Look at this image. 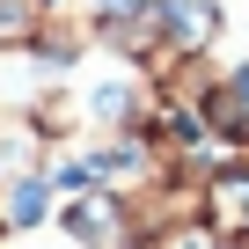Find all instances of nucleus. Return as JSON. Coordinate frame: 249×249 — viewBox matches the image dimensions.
Here are the masks:
<instances>
[{
	"label": "nucleus",
	"mask_w": 249,
	"mask_h": 249,
	"mask_svg": "<svg viewBox=\"0 0 249 249\" xmlns=\"http://www.w3.org/2000/svg\"><path fill=\"white\" fill-rule=\"evenodd\" d=\"M95 52L132 66L140 81L176 59V0H103L95 8Z\"/></svg>",
	"instance_id": "f257e3e1"
},
{
	"label": "nucleus",
	"mask_w": 249,
	"mask_h": 249,
	"mask_svg": "<svg viewBox=\"0 0 249 249\" xmlns=\"http://www.w3.org/2000/svg\"><path fill=\"white\" fill-rule=\"evenodd\" d=\"M59 227H66L81 249H147L140 198H132V191H110V183L66 191V198H59Z\"/></svg>",
	"instance_id": "f03ea898"
},
{
	"label": "nucleus",
	"mask_w": 249,
	"mask_h": 249,
	"mask_svg": "<svg viewBox=\"0 0 249 249\" xmlns=\"http://www.w3.org/2000/svg\"><path fill=\"white\" fill-rule=\"evenodd\" d=\"M198 220L227 242V249H249V154H227L205 169L198 183Z\"/></svg>",
	"instance_id": "7ed1b4c3"
},
{
	"label": "nucleus",
	"mask_w": 249,
	"mask_h": 249,
	"mask_svg": "<svg viewBox=\"0 0 249 249\" xmlns=\"http://www.w3.org/2000/svg\"><path fill=\"white\" fill-rule=\"evenodd\" d=\"M44 15H52V0H0V52H22V44H37Z\"/></svg>",
	"instance_id": "20e7f679"
},
{
	"label": "nucleus",
	"mask_w": 249,
	"mask_h": 249,
	"mask_svg": "<svg viewBox=\"0 0 249 249\" xmlns=\"http://www.w3.org/2000/svg\"><path fill=\"white\" fill-rule=\"evenodd\" d=\"M0 249H8V220H0Z\"/></svg>",
	"instance_id": "39448f33"
}]
</instances>
